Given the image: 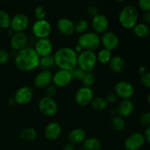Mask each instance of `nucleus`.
I'll list each match as a JSON object with an SVG mask.
<instances>
[{"label":"nucleus","mask_w":150,"mask_h":150,"mask_svg":"<svg viewBox=\"0 0 150 150\" xmlns=\"http://www.w3.org/2000/svg\"><path fill=\"white\" fill-rule=\"evenodd\" d=\"M40 57L33 48L26 47L18 51L15 57V64L22 72H31L39 67Z\"/></svg>","instance_id":"f257e3e1"},{"label":"nucleus","mask_w":150,"mask_h":150,"mask_svg":"<svg viewBox=\"0 0 150 150\" xmlns=\"http://www.w3.org/2000/svg\"><path fill=\"white\" fill-rule=\"evenodd\" d=\"M55 65L61 70L70 71L77 67L78 54L73 48L70 47H63L56 51L54 55Z\"/></svg>","instance_id":"f03ea898"},{"label":"nucleus","mask_w":150,"mask_h":150,"mask_svg":"<svg viewBox=\"0 0 150 150\" xmlns=\"http://www.w3.org/2000/svg\"><path fill=\"white\" fill-rule=\"evenodd\" d=\"M138 19H139V11L137 8L133 5L125 6L119 13V22L124 29H133L136 23H138Z\"/></svg>","instance_id":"7ed1b4c3"},{"label":"nucleus","mask_w":150,"mask_h":150,"mask_svg":"<svg viewBox=\"0 0 150 150\" xmlns=\"http://www.w3.org/2000/svg\"><path fill=\"white\" fill-rule=\"evenodd\" d=\"M78 45H80L83 51H95L100 43V37L94 32H86L79 36Z\"/></svg>","instance_id":"20e7f679"},{"label":"nucleus","mask_w":150,"mask_h":150,"mask_svg":"<svg viewBox=\"0 0 150 150\" xmlns=\"http://www.w3.org/2000/svg\"><path fill=\"white\" fill-rule=\"evenodd\" d=\"M97 54L95 51H83L78 54L77 67H79L83 72L92 71L96 66Z\"/></svg>","instance_id":"39448f33"},{"label":"nucleus","mask_w":150,"mask_h":150,"mask_svg":"<svg viewBox=\"0 0 150 150\" xmlns=\"http://www.w3.org/2000/svg\"><path fill=\"white\" fill-rule=\"evenodd\" d=\"M38 109L45 117H53L58 112V105L54 98L44 96L39 100Z\"/></svg>","instance_id":"423d86ee"},{"label":"nucleus","mask_w":150,"mask_h":150,"mask_svg":"<svg viewBox=\"0 0 150 150\" xmlns=\"http://www.w3.org/2000/svg\"><path fill=\"white\" fill-rule=\"evenodd\" d=\"M32 33L38 39L48 38L52 32V27L49 22L45 19L37 20L32 25Z\"/></svg>","instance_id":"0eeeda50"},{"label":"nucleus","mask_w":150,"mask_h":150,"mask_svg":"<svg viewBox=\"0 0 150 150\" xmlns=\"http://www.w3.org/2000/svg\"><path fill=\"white\" fill-rule=\"evenodd\" d=\"M114 93L122 100H130L135 94V88L130 82L121 81L114 86Z\"/></svg>","instance_id":"6e6552de"},{"label":"nucleus","mask_w":150,"mask_h":150,"mask_svg":"<svg viewBox=\"0 0 150 150\" xmlns=\"http://www.w3.org/2000/svg\"><path fill=\"white\" fill-rule=\"evenodd\" d=\"M94 98L93 90L90 87L82 86L79 88L75 95V102L81 107H86L90 105Z\"/></svg>","instance_id":"1a4fd4ad"},{"label":"nucleus","mask_w":150,"mask_h":150,"mask_svg":"<svg viewBox=\"0 0 150 150\" xmlns=\"http://www.w3.org/2000/svg\"><path fill=\"white\" fill-rule=\"evenodd\" d=\"M146 143L144 134L139 132L132 133L125 140L124 146L127 150H139Z\"/></svg>","instance_id":"9d476101"},{"label":"nucleus","mask_w":150,"mask_h":150,"mask_svg":"<svg viewBox=\"0 0 150 150\" xmlns=\"http://www.w3.org/2000/svg\"><path fill=\"white\" fill-rule=\"evenodd\" d=\"M29 24V19L28 16L23 13H18L11 18L10 28L14 32H23L27 29Z\"/></svg>","instance_id":"9b49d317"},{"label":"nucleus","mask_w":150,"mask_h":150,"mask_svg":"<svg viewBox=\"0 0 150 150\" xmlns=\"http://www.w3.org/2000/svg\"><path fill=\"white\" fill-rule=\"evenodd\" d=\"M100 43L103 46V48L112 51L118 48L120 45V39L115 32L107 31L103 34L100 38Z\"/></svg>","instance_id":"f8f14e48"},{"label":"nucleus","mask_w":150,"mask_h":150,"mask_svg":"<svg viewBox=\"0 0 150 150\" xmlns=\"http://www.w3.org/2000/svg\"><path fill=\"white\" fill-rule=\"evenodd\" d=\"M73 81L71 73L69 70H57L52 76V82L56 87L63 88L68 86Z\"/></svg>","instance_id":"ddd939ff"},{"label":"nucleus","mask_w":150,"mask_h":150,"mask_svg":"<svg viewBox=\"0 0 150 150\" xmlns=\"http://www.w3.org/2000/svg\"><path fill=\"white\" fill-rule=\"evenodd\" d=\"M33 98V90L29 86H23L19 88L14 95L15 103L20 105L29 103Z\"/></svg>","instance_id":"4468645a"},{"label":"nucleus","mask_w":150,"mask_h":150,"mask_svg":"<svg viewBox=\"0 0 150 150\" xmlns=\"http://www.w3.org/2000/svg\"><path fill=\"white\" fill-rule=\"evenodd\" d=\"M54 49L52 42L48 38L38 39L35 44L34 50L40 57L51 55Z\"/></svg>","instance_id":"2eb2a0df"},{"label":"nucleus","mask_w":150,"mask_h":150,"mask_svg":"<svg viewBox=\"0 0 150 150\" xmlns=\"http://www.w3.org/2000/svg\"><path fill=\"white\" fill-rule=\"evenodd\" d=\"M92 27L94 32L99 34H103L108 31L109 27V21L108 18L103 14H99L92 18Z\"/></svg>","instance_id":"dca6fc26"},{"label":"nucleus","mask_w":150,"mask_h":150,"mask_svg":"<svg viewBox=\"0 0 150 150\" xmlns=\"http://www.w3.org/2000/svg\"><path fill=\"white\" fill-rule=\"evenodd\" d=\"M53 74L50 70H41L34 79V85L38 89H44L52 82Z\"/></svg>","instance_id":"f3484780"},{"label":"nucleus","mask_w":150,"mask_h":150,"mask_svg":"<svg viewBox=\"0 0 150 150\" xmlns=\"http://www.w3.org/2000/svg\"><path fill=\"white\" fill-rule=\"evenodd\" d=\"M28 45V38L23 32H16L10 40V46L12 49L19 51L26 48Z\"/></svg>","instance_id":"a211bd4d"},{"label":"nucleus","mask_w":150,"mask_h":150,"mask_svg":"<svg viewBox=\"0 0 150 150\" xmlns=\"http://www.w3.org/2000/svg\"><path fill=\"white\" fill-rule=\"evenodd\" d=\"M57 29L62 35L70 37L75 33V23L67 18H62L57 21Z\"/></svg>","instance_id":"6ab92c4d"},{"label":"nucleus","mask_w":150,"mask_h":150,"mask_svg":"<svg viewBox=\"0 0 150 150\" xmlns=\"http://www.w3.org/2000/svg\"><path fill=\"white\" fill-rule=\"evenodd\" d=\"M62 133V127L57 122L48 123L44 130V135L48 140L55 141L59 138Z\"/></svg>","instance_id":"aec40b11"},{"label":"nucleus","mask_w":150,"mask_h":150,"mask_svg":"<svg viewBox=\"0 0 150 150\" xmlns=\"http://www.w3.org/2000/svg\"><path fill=\"white\" fill-rule=\"evenodd\" d=\"M134 108V103L130 100H122L116 108L117 114L122 118H127L133 114Z\"/></svg>","instance_id":"412c9836"},{"label":"nucleus","mask_w":150,"mask_h":150,"mask_svg":"<svg viewBox=\"0 0 150 150\" xmlns=\"http://www.w3.org/2000/svg\"><path fill=\"white\" fill-rule=\"evenodd\" d=\"M67 139L70 143L74 145L81 144L86 139V131L82 128H75L68 133Z\"/></svg>","instance_id":"4be33fe9"},{"label":"nucleus","mask_w":150,"mask_h":150,"mask_svg":"<svg viewBox=\"0 0 150 150\" xmlns=\"http://www.w3.org/2000/svg\"><path fill=\"white\" fill-rule=\"evenodd\" d=\"M108 64L111 71L117 74L122 73L126 67L124 59L120 56H112Z\"/></svg>","instance_id":"5701e85b"},{"label":"nucleus","mask_w":150,"mask_h":150,"mask_svg":"<svg viewBox=\"0 0 150 150\" xmlns=\"http://www.w3.org/2000/svg\"><path fill=\"white\" fill-rule=\"evenodd\" d=\"M132 29L135 36L141 39L147 38L149 35V26L145 24L144 23H136V26Z\"/></svg>","instance_id":"b1692460"},{"label":"nucleus","mask_w":150,"mask_h":150,"mask_svg":"<svg viewBox=\"0 0 150 150\" xmlns=\"http://www.w3.org/2000/svg\"><path fill=\"white\" fill-rule=\"evenodd\" d=\"M82 144V148L84 150H100L102 147V143L100 141L95 137L86 138Z\"/></svg>","instance_id":"393cba45"},{"label":"nucleus","mask_w":150,"mask_h":150,"mask_svg":"<svg viewBox=\"0 0 150 150\" xmlns=\"http://www.w3.org/2000/svg\"><path fill=\"white\" fill-rule=\"evenodd\" d=\"M38 133L33 127H25L21 131L20 138L26 142H32L36 139Z\"/></svg>","instance_id":"a878e982"},{"label":"nucleus","mask_w":150,"mask_h":150,"mask_svg":"<svg viewBox=\"0 0 150 150\" xmlns=\"http://www.w3.org/2000/svg\"><path fill=\"white\" fill-rule=\"evenodd\" d=\"M55 66V61H54V56L48 55L45 57H40L39 67L42 70H49Z\"/></svg>","instance_id":"bb28decb"},{"label":"nucleus","mask_w":150,"mask_h":150,"mask_svg":"<svg viewBox=\"0 0 150 150\" xmlns=\"http://www.w3.org/2000/svg\"><path fill=\"white\" fill-rule=\"evenodd\" d=\"M90 105L95 111H102L106 109L108 104L105 98H103V97H96V98H94L92 99Z\"/></svg>","instance_id":"cd10ccee"},{"label":"nucleus","mask_w":150,"mask_h":150,"mask_svg":"<svg viewBox=\"0 0 150 150\" xmlns=\"http://www.w3.org/2000/svg\"><path fill=\"white\" fill-rule=\"evenodd\" d=\"M111 57H112L111 51H108L105 48L100 50L99 52L97 54V60L98 62L102 64H108Z\"/></svg>","instance_id":"c85d7f7f"},{"label":"nucleus","mask_w":150,"mask_h":150,"mask_svg":"<svg viewBox=\"0 0 150 150\" xmlns=\"http://www.w3.org/2000/svg\"><path fill=\"white\" fill-rule=\"evenodd\" d=\"M111 125L114 130L120 132L125 130L126 125L124 119L118 115H114L111 119Z\"/></svg>","instance_id":"c756f323"},{"label":"nucleus","mask_w":150,"mask_h":150,"mask_svg":"<svg viewBox=\"0 0 150 150\" xmlns=\"http://www.w3.org/2000/svg\"><path fill=\"white\" fill-rule=\"evenodd\" d=\"M82 84L83 85V86H86V87H90L92 86H93V84L95 83V76L93 74L92 71L91 72H85L84 74H83V77H82L81 80Z\"/></svg>","instance_id":"7c9ffc66"},{"label":"nucleus","mask_w":150,"mask_h":150,"mask_svg":"<svg viewBox=\"0 0 150 150\" xmlns=\"http://www.w3.org/2000/svg\"><path fill=\"white\" fill-rule=\"evenodd\" d=\"M11 18L4 10H0V27L2 29H9L10 26Z\"/></svg>","instance_id":"2f4dec72"},{"label":"nucleus","mask_w":150,"mask_h":150,"mask_svg":"<svg viewBox=\"0 0 150 150\" xmlns=\"http://www.w3.org/2000/svg\"><path fill=\"white\" fill-rule=\"evenodd\" d=\"M88 28H89V24H88L87 21L83 19L78 21L75 23V32L80 35L87 32Z\"/></svg>","instance_id":"473e14b6"},{"label":"nucleus","mask_w":150,"mask_h":150,"mask_svg":"<svg viewBox=\"0 0 150 150\" xmlns=\"http://www.w3.org/2000/svg\"><path fill=\"white\" fill-rule=\"evenodd\" d=\"M35 16L37 20H43L46 17V10L42 6H38L35 10Z\"/></svg>","instance_id":"72a5a7b5"},{"label":"nucleus","mask_w":150,"mask_h":150,"mask_svg":"<svg viewBox=\"0 0 150 150\" xmlns=\"http://www.w3.org/2000/svg\"><path fill=\"white\" fill-rule=\"evenodd\" d=\"M141 125L144 127H148L150 126V112L146 111L142 114L139 119Z\"/></svg>","instance_id":"f704fd0d"},{"label":"nucleus","mask_w":150,"mask_h":150,"mask_svg":"<svg viewBox=\"0 0 150 150\" xmlns=\"http://www.w3.org/2000/svg\"><path fill=\"white\" fill-rule=\"evenodd\" d=\"M84 73L85 72H83V70H81V69L78 67H76L75 68H73V70H70L72 79H73V80H76V81L81 80Z\"/></svg>","instance_id":"c9c22d12"},{"label":"nucleus","mask_w":150,"mask_h":150,"mask_svg":"<svg viewBox=\"0 0 150 150\" xmlns=\"http://www.w3.org/2000/svg\"><path fill=\"white\" fill-rule=\"evenodd\" d=\"M57 88L54 85H48L47 87H45V97L53 98L56 95H57Z\"/></svg>","instance_id":"e433bc0d"},{"label":"nucleus","mask_w":150,"mask_h":150,"mask_svg":"<svg viewBox=\"0 0 150 150\" xmlns=\"http://www.w3.org/2000/svg\"><path fill=\"white\" fill-rule=\"evenodd\" d=\"M10 54L6 50L0 49V64H6L10 61Z\"/></svg>","instance_id":"4c0bfd02"},{"label":"nucleus","mask_w":150,"mask_h":150,"mask_svg":"<svg viewBox=\"0 0 150 150\" xmlns=\"http://www.w3.org/2000/svg\"><path fill=\"white\" fill-rule=\"evenodd\" d=\"M138 4L139 8L144 13L150 11V0H139Z\"/></svg>","instance_id":"58836bf2"},{"label":"nucleus","mask_w":150,"mask_h":150,"mask_svg":"<svg viewBox=\"0 0 150 150\" xmlns=\"http://www.w3.org/2000/svg\"><path fill=\"white\" fill-rule=\"evenodd\" d=\"M141 81H142V83L143 84V86H144L145 87L149 89L150 87V73L149 72L142 75Z\"/></svg>","instance_id":"ea45409f"},{"label":"nucleus","mask_w":150,"mask_h":150,"mask_svg":"<svg viewBox=\"0 0 150 150\" xmlns=\"http://www.w3.org/2000/svg\"><path fill=\"white\" fill-rule=\"evenodd\" d=\"M108 104H114L117 102L118 100V97L117 96L114 92H111V93L108 94L106 96V98H105Z\"/></svg>","instance_id":"a19ab883"},{"label":"nucleus","mask_w":150,"mask_h":150,"mask_svg":"<svg viewBox=\"0 0 150 150\" xmlns=\"http://www.w3.org/2000/svg\"><path fill=\"white\" fill-rule=\"evenodd\" d=\"M86 14L89 18H94L96 15L98 14V10L97 7H94V6H89L86 9Z\"/></svg>","instance_id":"79ce46f5"},{"label":"nucleus","mask_w":150,"mask_h":150,"mask_svg":"<svg viewBox=\"0 0 150 150\" xmlns=\"http://www.w3.org/2000/svg\"><path fill=\"white\" fill-rule=\"evenodd\" d=\"M144 136V139L146 142L149 143L150 142V127H146V130H145L144 133H143Z\"/></svg>","instance_id":"37998d69"},{"label":"nucleus","mask_w":150,"mask_h":150,"mask_svg":"<svg viewBox=\"0 0 150 150\" xmlns=\"http://www.w3.org/2000/svg\"><path fill=\"white\" fill-rule=\"evenodd\" d=\"M143 20L145 24L148 25L150 23V12H145L143 16Z\"/></svg>","instance_id":"c03bdc74"},{"label":"nucleus","mask_w":150,"mask_h":150,"mask_svg":"<svg viewBox=\"0 0 150 150\" xmlns=\"http://www.w3.org/2000/svg\"><path fill=\"white\" fill-rule=\"evenodd\" d=\"M75 146H74V144H73L71 143H67L65 145H64V146L63 147V150H75Z\"/></svg>","instance_id":"a18cd8bd"},{"label":"nucleus","mask_w":150,"mask_h":150,"mask_svg":"<svg viewBox=\"0 0 150 150\" xmlns=\"http://www.w3.org/2000/svg\"><path fill=\"white\" fill-rule=\"evenodd\" d=\"M139 72L141 74V76H142V75L144 74V73H147V68L144 65H142L139 67Z\"/></svg>","instance_id":"49530a36"},{"label":"nucleus","mask_w":150,"mask_h":150,"mask_svg":"<svg viewBox=\"0 0 150 150\" xmlns=\"http://www.w3.org/2000/svg\"><path fill=\"white\" fill-rule=\"evenodd\" d=\"M73 50H74V51H75V52H76V54H80L81 52H82V51H83V48H82L80 46V45H78V44H77V45H76V46H75V48H73Z\"/></svg>","instance_id":"de8ad7c7"},{"label":"nucleus","mask_w":150,"mask_h":150,"mask_svg":"<svg viewBox=\"0 0 150 150\" xmlns=\"http://www.w3.org/2000/svg\"><path fill=\"white\" fill-rule=\"evenodd\" d=\"M116 1H117V2H122V1H125V0H115Z\"/></svg>","instance_id":"09e8293b"},{"label":"nucleus","mask_w":150,"mask_h":150,"mask_svg":"<svg viewBox=\"0 0 150 150\" xmlns=\"http://www.w3.org/2000/svg\"><path fill=\"white\" fill-rule=\"evenodd\" d=\"M149 98H150V95H148V96H147V100H148V103H149Z\"/></svg>","instance_id":"8fccbe9b"},{"label":"nucleus","mask_w":150,"mask_h":150,"mask_svg":"<svg viewBox=\"0 0 150 150\" xmlns=\"http://www.w3.org/2000/svg\"><path fill=\"white\" fill-rule=\"evenodd\" d=\"M75 150H84L83 149V148H79V149H75Z\"/></svg>","instance_id":"3c124183"},{"label":"nucleus","mask_w":150,"mask_h":150,"mask_svg":"<svg viewBox=\"0 0 150 150\" xmlns=\"http://www.w3.org/2000/svg\"><path fill=\"white\" fill-rule=\"evenodd\" d=\"M1 1H7V0H1Z\"/></svg>","instance_id":"603ef678"},{"label":"nucleus","mask_w":150,"mask_h":150,"mask_svg":"<svg viewBox=\"0 0 150 150\" xmlns=\"http://www.w3.org/2000/svg\"><path fill=\"white\" fill-rule=\"evenodd\" d=\"M122 150H127V149H122Z\"/></svg>","instance_id":"864d4df0"}]
</instances>
